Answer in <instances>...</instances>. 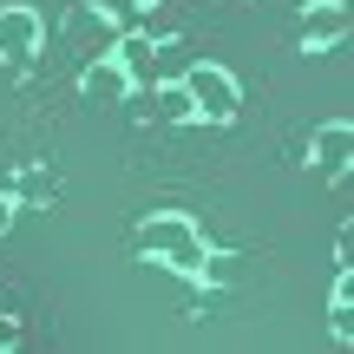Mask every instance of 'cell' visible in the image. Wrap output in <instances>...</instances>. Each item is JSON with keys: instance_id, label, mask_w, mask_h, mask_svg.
<instances>
[{"instance_id": "6da1fadb", "label": "cell", "mask_w": 354, "mask_h": 354, "mask_svg": "<svg viewBox=\"0 0 354 354\" xmlns=\"http://www.w3.org/2000/svg\"><path fill=\"white\" fill-rule=\"evenodd\" d=\"M138 250H145V256H158V263H171V269H184V276H197V269L210 263V256H203L197 223H190V216H177V210L151 216V223L138 230Z\"/></svg>"}, {"instance_id": "7a4b0ae2", "label": "cell", "mask_w": 354, "mask_h": 354, "mask_svg": "<svg viewBox=\"0 0 354 354\" xmlns=\"http://www.w3.org/2000/svg\"><path fill=\"white\" fill-rule=\"evenodd\" d=\"M184 92H190V105H197V118H236V105H243V92H236V79L223 73V66H190L184 73Z\"/></svg>"}, {"instance_id": "3957f363", "label": "cell", "mask_w": 354, "mask_h": 354, "mask_svg": "<svg viewBox=\"0 0 354 354\" xmlns=\"http://www.w3.org/2000/svg\"><path fill=\"white\" fill-rule=\"evenodd\" d=\"M79 92H86V105H118L131 92V73L118 66V53H92V66L79 73Z\"/></svg>"}, {"instance_id": "277c9868", "label": "cell", "mask_w": 354, "mask_h": 354, "mask_svg": "<svg viewBox=\"0 0 354 354\" xmlns=\"http://www.w3.org/2000/svg\"><path fill=\"white\" fill-rule=\"evenodd\" d=\"M39 33H46V20L33 7H0V59H33Z\"/></svg>"}, {"instance_id": "5b68a950", "label": "cell", "mask_w": 354, "mask_h": 354, "mask_svg": "<svg viewBox=\"0 0 354 354\" xmlns=\"http://www.w3.org/2000/svg\"><path fill=\"white\" fill-rule=\"evenodd\" d=\"M348 39V13L342 7H308L302 13V46H342Z\"/></svg>"}, {"instance_id": "8992f818", "label": "cell", "mask_w": 354, "mask_h": 354, "mask_svg": "<svg viewBox=\"0 0 354 354\" xmlns=\"http://www.w3.org/2000/svg\"><path fill=\"white\" fill-rule=\"evenodd\" d=\"M315 151H322V177H342L348 171V151H354V131L348 125H328L315 138Z\"/></svg>"}, {"instance_id": "52a82bcc", "label": "cell", "mask_w": 354, "mask_h": 354, "mask_svg": "<svg viewBox=\"0 0 354 354\" xmlns=\"http://www.w3.org/2000/svg\"><path fill=\"white\" fill-rule=\"evenodd\" d=\"M151 112H158V118H171V125H184V118H197V105H190V92H184V79H177V86H158V99H151Z\"/></svg>"}, {"instance_id": "ba28073f", "label": "cell", "mask_w": 354, "mask_h": 354, "mask_svg": "<svg viewBox=\"0 0 354 354\" xmlns=\"http://www.w3.org/2000/svg\"><path fill=\"white\" fill-rule=\"evenodd\" d=\"M20 342V328H13V322H0V348H13Z\"/></svg>"}, {"instance_id": "9c48e42d", "label": "cell", "mask_w": 354, "mask_h": 354, "mask_svg": "<svg viewBox=\"0 0 354 354\" xmlns=\"http://www.w3.org/2000/svg\"><path fill=\"white\" fill-rule=\"evenodd\" d=\"M7 216H13V210H7V197H0V230H7Z\"/></svg>"}]
</instances>
